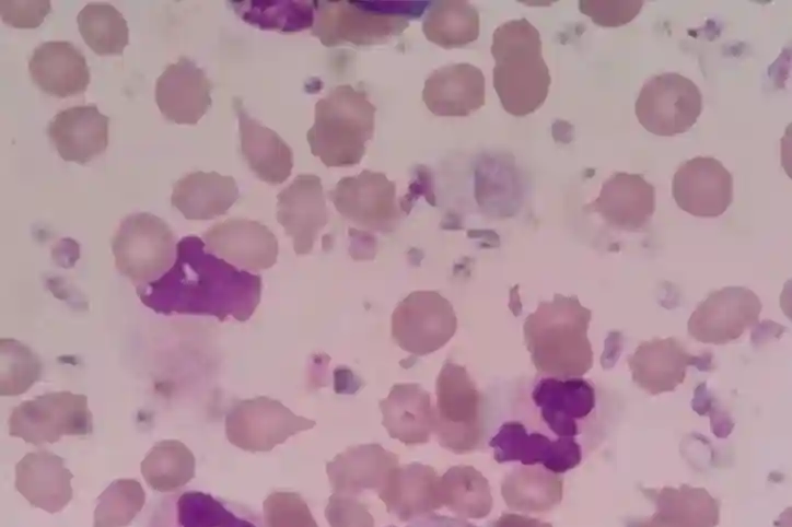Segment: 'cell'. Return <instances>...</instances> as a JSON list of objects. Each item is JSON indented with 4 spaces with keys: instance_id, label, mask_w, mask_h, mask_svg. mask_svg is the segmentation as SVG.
I'll return each instance as SVG.
<instances>
[{
    "instance_id": "1",
    "label": "cell",
    "mask_w": 792,
    "mask_h": 527,
    "mask_svg": "<svg viewBox=\"0 0 792 527\" xmlns=\"http://www.w3.org/2000/svg\"><path fill=\"white\" fill-rule=\"evenodd\" d=\"M482 434L493 459L564 473L605 440L608 393L590 378L537 373L498 388L482 405Z\"/></svg>"
},
{
    "instance_id": "2",
    "label": "cell",
    "mask_w": 792,
    "mask_h": 527,
    "mask_svg": "<svg viewBox=\"0 0 792 527\" xmlns=\"http://www.w3.org/2000/svg\"><path fill=\"white\" fill-rule=\"evenodd\" d=\"M141 303L163 315H203L245 321L260 302L261 278L209 253L188 235L176 245L173 266L159 279L136 288Z\"/></svg>"
},
{
    "instance_id": "3",
    "label": "cell",
    "mask_w": 792,
    "mask_h": 527,
    "mask_svg": "<svg viewBox=\"0 0 792 527\" xmlns=\"http://www.w3.org/2000/svg\"><path fill=\"white\" fill-rule=\"evenodd\" d=\"M592 313L575 295L555 294L527 316L524 337L537 373L582 377L593 366L587 337Z\"/></svg>"
},
{
    "instance_id": "4",
    "label": "cell",
    "mask_w": 792,
    "mask_h": 527,
    "mask_svg": "<svg viewBox=\"0 0 792 527\" xmlns=\"http://www.w3.org/2000/svg\"><path fill=\"white\" fill-rule=\"evenodd\" d=\"M491 54L493 86L503 108L516 117L538 109L551 83L538 31L524 17L508 21L494 31Z\"/></svg>"
},
{
    "instance_id": "5",
    "label": "cell",
    "mask_w": 792,
    "mask_h": 527,
    "mask_svg": "<svg viewBox=\"0 0 792 527\" xmlns=\"http://www.w3.org/2000/svg\"><path fill=\"white\" fill-rule=\"evenodd\" d=\"M376 107L364 92L342 84L315 105V120L306 133L313 155L327 167L359 164L374 131Z\"/></svg>"
},
{
    "instance_id": "6",
    "label": "cell",
    "mask_w": 792,
    "mask_h": 527,
    "mask_svg": "<svg viewBox=\"0 0 792 527\" xmlns=\"http://www.w3.org/2000/svg\"><path fill=\"white\" fill-rule=\"evenodd\" d=\"M176 245L174 232L163 219L148 212L129 214L112 238L115 267L132 284H147L173 266Z\"/></svg>"
},
{
    "instance_id": "7",
    "label": "cell",
    "mask_w": 792,
    "mask_h": 527,
    "mask_svg": "<svg viewBox=\"0 0 792 527\" xmlns=\"http://www.w3.org/2000/svg\"><path fill=\"white\" fill-rule=\"evenodd\" d=\"M9 434L26 443H56L63 435L83 436L93 431L92 413L83 394L53 391L14 407L8 420Z\"/></svg>"
},
{
    "instance_id": "8",
    "label": "cell",
    "mask_w": 792,
    "mask_h": 527,
    "mask_svg": "<svg viewBox=\"0 0 792 527\" xmlns=\"http://www.w3.org/2000/svg\"><path fill=\"white\" fill-rule=\"evenodd\" d=\"M409 19L388 14L368 1H316L312 34L326 47L381 44L400 34Z\"/></svg>"
},
{
    "instance_id": "9",
    "label": "cell",
    "mask_w": 792,
    "mask_h": 527,
    "mask_svg": "<svg viewBox=\"0 0 792 527\" xmlns=\"http://www.w3.org/2000/svg\"><path fill=\"white\" fill-rule=\"evenodd\" d=\"M636 116L649 132L672 137L688 131L702 110V95L690 79L666 72L649 79L634 105Z\"/></svg>"
},
{
    "instance_id": "10",
    "label": "cell",
    "mask_w": 792,
    "mask_h": 527,
    "mask_svg": "<svg viewBox=\"0 0 792 527\" xmlns=\"http://www.w3.org/2000/svg\"><path fill=\"white\" fill-rule=\"evenodd\" d=\"M147 527H266L252 506L200 490H176L159 500Z\"/></svg>"
},
{
    "instance_id": "11",
    "label": "cell",
    "mask_w": 792,
    "mask_h": 527,
    "mask_svg": "<svg viewBox=\"0 0 792 527\" xmlns=\"http://www.w3.org/2000/svg\"><path fill=\"white\" fill-rule=\"evenodd\" d=\"M456 316L451 303L434 291H415L392 315V337L405 351L421 356L443 347L454 335Z\"/></svg>"
},
{
    "instance_id": "12",
    "label": "cell",
    "mask_w": 792,
    "mask_h": 527,
    "mask_svg": "<svg viewBox=\"0 0 792 527\" xmlns=\"http://www.w3.org/2000/svg\"><path fill=\"white\" fill-rule=\"evenodd\" d=\"M762 304L745 286H724L711 292L690 315L688 333L701 343L726 344L759 321Z\"/></svg>"
},
{
    "instance_id": "13",
    "label": "cell",
    "mask_w": 792,
    "mask_h": 527,
    "mask_svg": "<svg viewBox=\"0 0 792 527\" xmlns=\"http://www.w3.org/2000/svg\"><path fill=\"white\" fill-rule=\"evenodd\" d=\"M329 198L343 218L365 230L391 232L400 218L395 183L383 173L364 169L343 177Z\"/></svg>"
},
{
    "instance_id": "14",
    "label": "cell",
    "mask_w": 792,
    "mask_h": 527,
    "mask_svg": "<svg viewBox=\"0 0 792 527\" xmlns=\"http://www.w3.org/2000/svg\"><path fill=\"white\" fill-rule=\"evenodd\" d=\"M672 195L687 213L715 218L733 201V177L719 160L696 156L678 166L673 176Z\"/></svg>"
},
{
    "instance_id": "15",
    "label": "cell",
    "mask_w": 792,
    "mask_h": 527,
    "mask_svg": "<svg viewBox=\"0 0 792 527\" xmlns=\"http://www.w3.org/2000/svg\"><path fill=\"white\" fill-rule=\"evenodd\" d=\"M202 241L209 253L242 270L258 272L277 261L278 241L257 221L230 218L209 227Z\"/></svg>"
},
{
    "instance_id": "16",
    "label": "cell",
    "mask_w": 792,
    "mask_h": 527,
    "mask_svg": "<svg viewBox=\"0 0 792 527\" xmlns=\"http://www.w3.org/2000/svg\"><path fill=\"white\" fill-rule=\"evenodd\" d=\"M277 199V221L292 238L294 253L310 254L329 220L321 178L300 174Z\"/></svg>"
},
{
    "instance_id": "17",
    "label": "cell",
    "mask_w": 792,
    "mask_h": 527,
    "mask_svg": "<svg viewBox=\"0 0 792 527\" xmlns=\"http://www.w3.org/2000/svg\"><path fill=\"white\" fill-rule=\"evenodd\" d=\"M212 83L187 57L168 65L158 78L155 102L162 115L179 125H196L211 106Z\"/></svg>"
},
{
    "instance_id": "18",
    "label": "cell",
    "mask_w": 792,
    "mask_h": 527,
    "mask_svg": "<svg viewBox=\"0 0 792 527\" xmlns=\"http://www.w3.org/2000/svg\"><path fill=\"white\" fill-rule=\"evenodd\" d=\"M589 208L614 227L637 231L655 211V188L641 174L616 172L603 183Z\"/></svg>"
},
{
    "instance_id": "19",
    "label": "cell",
    "mask_w": 792,
    "mask_h": 527,
    "mask_svg": "<svg viewBox=\"0 0 792 527\" xmlns=\"http://www.w3.org/2000/svg\"><path fill=\"white\" fill-rule=\"evenodd\" d=\"M678 339L653 338L641 342L627 358L631 378L651 395L674 390L686 377L687 368L699 362Z\"/></svg>"
},
{
    "instance_id": "20",
    "label": "cell",
    "mask_w": 792,
    "mask_h": 527,
    "mask_svg": "<svg viewBox=\"0 0 792 527\" xmlns=\"http://www.w3.org/2000/svg\"><path fill=\"white\" fill-rule=\"evenodd\" d=\"M109 118L95 104L59 112L48 125V136L63 161L85 164L108 144Z\"/></svg>"
},
{
    "instance_id": "21",
    "label": "cell",
    "mask_w": 792,
    "mask_h": 527,
    "mask_svg": "<svg viewBox=\"0 0 792 527\" xmlns=\"http://www.w3.org/2000/svg\"><path fill=\"white\" fill-rule=\"evenodd\" d=\"M72 478L63 458L45 449L26 454L15 466V489L48 513L60 512L71 501Z\"/></svg>"
},
{
    "instance_id": "22",
    "label": "cell",
    "mask_w": 792,
    "mask_h": 527,
    "mask_svg": "<svg viewBox=\"0 0 792 527\" xmlns=\"http://www.w3.org/2000/svg\"><path fill=\"white\" fill-rule=\"evenodd\" d=\"M422 99L436 116H468L485 104L484 74L469 63L442 67L426 80Z\"/></svg>"
},
{
    "instance_id": "23",
    "label": "cell",
    "mask_w": 792,
    "mask_h": 527,
    "mask_svg": "<svg viewBox=\"0 0 792 527\" xmlns=\"http://www.w3.org/2000/svg\"><path fill=\"white\" fill-rule=\"evenodd\" d=\"M233 108L238 118L241 151L249 168L267 184L286 181L293 168L292 149L277 132L252 118L241 98H233Z\"/></svg>"
},
{
    "instance_id": "24",
    "label": "cell",
    "mask_w": 792,
    "mask_h": 527,
    "mask_svg": "<svg viewBox=\"0 0 792 527\" xmlns=\"http://www.w3.org/2000/svg\"><path fill=\"white\" fill-rule=\"evenodd\" d=\"M28 70L43 92L57 97L83 93L90 83L85 58L69 42H46L36 47Z\"/></svg>"
},
{
    "instance_id": "25",
    "label": "cell",
    "mask_w": 792,
    "mask_h": 527,
    "mask_svg": "<svg viewBox=\"0 0 792 527\" xmlns=\"http://www.w3.org/2000/svg\"><path fill=\"white\" fill-rule=\"evenodd\" d=\"M237 198L232 176L196 171L173 185L171 203L187 220H211L224 214Z\"/></svg>"
},
{
    "instance_id": "26",
    "label": "cell",
    "mask_w": 792,
    "mask_h": 527,
    "mask_svg": "<svg viewBox=\"0 0 792 527\" xmlns=\"http://www.w3.org/2000/svg\"><path fill=\"white\" fill-rule=\"evenodd\" d=\"M229 3L244 22L264 31L301 32L312 28L315 20L316 1L244 0Z\"/></svg>"
},
{
    "instance_id": "27",
    "label": "cell",
    "mask_w": 792,
    "mask_h": 527,
    "mask_svg": "<svg viewBox=\"0 0 792 527\" xmlns=\"http://www.w3.org/2000/svg\"><path fill=\"white\" fill-rule=\"evenodd\" d=\"M422 30L439 46L461 47L478 37V12L465 1H439L428 12Z\"/></svg>"
},
{
    "instance_id": "28",
    "label": "cell",
    "mask_w": 792,
    "mask_h": 527,
    "mask_svg": "<svg viewBox=\"0 0 792 527\" xmlns=\"http://www.w3.org/2000/svg\"><path fill=\"white\" fill-rule=\"evenodd\" d=\"M79 32L97 55H121L129 43L127 21L109 3H88L77 16Z\"/></svg>"
},
{
    "instance_id": "29",
    "label": "cell",
    "mask_w": 792,
    "mask_h": 527,
    "mask_svg": "<svg viewBox=\"0 0 792 527\" xmlns=\"http://www.w3.org/2000/svg\"><path fill=\"white\" fill-rule=\"evenodd\" d=\"M193 456L178 441L156 442L141 462V473L158 492H174L190 478Z\"/></svg>"
},
{
    "instance_id": "30",
    "label": "cell",
    "mask_w": 792,
    "mask_h": 527,
    "mask_svg": "<svg viewBox=\"0 0 792 527\" xmlns=\"http://www.w3.org/2000/svg\"><path fill=\"white\" fill-rule=\"evenodd\" d=\"M145 493L139 481L118 479L97 497L93 527L128 526L141 511Z\"/></svg>"
},
{
    "instance_id": "31",
    "label": "cell",
    "mask_w": 792,
    "mask_h": 527,
    "mask_svg": "<svg viewBox=\"0 0 792 527\" xmlns=\"http://www.w3.org/2000/svg\"><path fill=\"white\" fill-rule=\"evenodd\" d=\"M1 396L24 394L40 378L39 358L24 343L9 338L0 340Z\"/></svg>"
},
{
    "instance_id": "32",
    "label": "cell",
    "mask_w": 792,
    "mask_h": 527,
    "mask_svg": "<svg viewBox=\"0 0 792 527\" xmlns=\"http://www.w3.org/2000/svg\"><path fill=\"white\" fill-rule=\"evenodd\" d=\"M643 5L642 0H581L580 11L603 27H618L632 21Z\"/></svg>"
},
{
    "instance_id": "33",
    "label": "cell",
    "mask_w": 792,
    "mask_h": 527,
    "mask_svg": "<svg viewBox=\"0 0 792 527\" xmlns=\"http://www.w3.org/2000/svg\"><path fill=\"white\" fill-rule=\"evenodd\" d=\"M1 19L15 28H36L50 12L48 0H1Z\"/></svg>"
},
{
    "instance_id": "34",
    "label": "cell",
    "mask_w": 792,
    "mask_h": 527,
    "mask_svg": "<svg viewBox=\"0 0 792 527\" xmlns=\"http://www.w3.org/2000/svg\"><path fill=\"white\" fill-rule=\"evenodd\" d=\"M384 527H479L464 518L428 513L410 519L404 526L387 525Z\"/></svg>"
}]
</instances>
